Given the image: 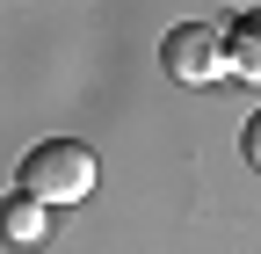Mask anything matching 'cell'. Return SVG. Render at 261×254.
I'll list each match as a JSON object with an SVG mask.
<instances>
[{"mask_svg": "<svg viewBox=\"0 0 261 254\" xmlns=\"http://www.w3.org/2000/svg\"><path fill=\"white\" fill-rule=\"evenodd\" d=\"M22 189H29L44 211L80 204L87 189H94V153H87L80 138H44V145H29V160H22Z\"/></svg>", "mask_w": 261, "mask_h": 254, "instance_id": "6da1fadb", "label": "cell"}, {"mask_svg": "<svg viewBox=\"0 0 261 254\" xmlns=\"http://www.w3.org/2000/svg\"><path fill=\"white\" fill-rule=\"evenodd\" d=\"M160 66H167L181 87H211V80H225V29L174 22L167 44H160Z\"/></svg>", "mask_w": 261, "mask_h": 254, "instance_id": "7a4b0ae2", "label": "cell"}, {"mask_svg": "<svg viewBox=\"0 0 261 254\" xmlns=\"http://www.w3.org/2000/svg\"><path fill=\"white\" fill-rule=\"evenodd\" d=\"M44 233H51V211L29 196V189L0 204V240H8V247H44Z\"/></svg>", "mask_w": 261, "mask_h": 254, "instance_id": "3957f363", "label": "cell"}, {"mask_svg": "<svg viewBox=\"0 0 261 254\" xmlns=\"http://www.w3.org/2000/svg\"><path fill=\"white\" fill-rule=\"evenodd\" d=\"M225 73L261 80V8H254V15H240L232 29H225Z\"/></svg>", "mask_w": 261, "mask_h": 254, "instance_id": "277c9868", "label": "cell"}, {"mask_svg": "<svg viewBox=\"0 0 261 254\" xmlns=\"http://www.w3.org/2000/svg\"><path fill=\"white\" fill-rule=\"evenodd\" d=\"M247 160H254V167H261V109H254V116H247Z\"/></svg>", "mask_w": 261, "mask_h": 254, "instance_id": "5b68a950", "label": "cell"}]
</instances>
